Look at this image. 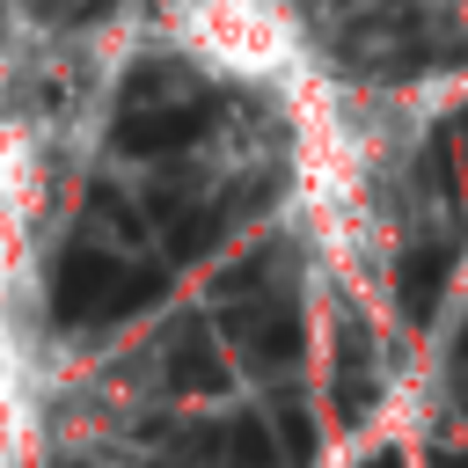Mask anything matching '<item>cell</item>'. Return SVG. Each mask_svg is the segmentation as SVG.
Listing matches in <instances>:
<instances>
[{
	"label": "cell",
	"instance_id": "cell-1",
	"mask_svg": "<svg viewBox=\"0 0 468 468\" xmlns=\"http://www.w3.org/2000/svg\"><path fill=\"white\" fill-rule=\"evenodd\" d=\"M168 44L234 88H300L314 73L292 0H168Z\"/></svg>",
	"mask_w": 468,
	"mask_h": 468
}]
</instances>
